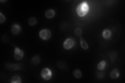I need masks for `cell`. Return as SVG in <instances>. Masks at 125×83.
Masks as SVG:
<instances>
[{
	"instance_id": "18",
	"label": "cell",
	"mask_w": 125,
	"mask_h": 83,
	"mask_svg": "<svg viewBox=\"0 0 125 83\" xmlns=\"http://www.w3.org/2000/svg\"><path fill=\"white\" fill-rule=\"evenodd\" d=\"M57 66L59 67L60 68L64 69L66 67V64L65 62H64L63 61H60L59 62H58Z\"/></svg>"
},
{
	"instance_id": "17",
	"label": "cell",
	"mask_w": 125,
	"mask_h": 83,
	"mask_svg": "<svg viewBox=\"0 0 125 83\" xmlns=\"http://www.w3.org/2000/svg\"><path fill=\"white\" fill-rule=\"evenodd\" d=\"M20 66H19V64H9V66L7 67L9 68L12 69L14 70H19L20 69Z\"/></svg>"
},
{
	"instance_id": "20",
	"label": "cell",
	"mask_w": 125,
	"mask_h": 83,
	"mask_svg": "<svg viewBox=\"0 0 125 83\" xmlns=\"http://www.w3.org/2000/svg\"><path fill=\"white\" fill-rule=\"evenodd\" d=\"M5 20L6 18L5 17V16L2 14L1 12H0V23L2 24V23H4L5 21Z\"/></svg>"
},
{
	"instance_id": "16",
	"label": "cell",
	"mask_w": 125,
	"mask_h": 83,
	"mask_svg": "<svg viewBox=\"0 0 125 83\" xmlns=\"http://www.w3.org/2000/svg\"><path fill=\"white\" fill-rule=\"evenodd\" d=\"M108 55L110 57V58L111 59V60L112 62H113L116 59V57H117V54L116 53L115 51H111L109 53Z\"/></svg>"
},
{
	"instance_id": "14",
	"label": "cell",
	"mask_w": 125,
	"mask_h": 83,
	"mask_svg": "<svg viewBox=\"0 0 125 83\" xmlns=\"http://www.w3.org/2000/svg\"><path fill=\"white\" fill-rule=\"evenodd\" d=\"M12 83H22V79L19 76H14L11 79Z\"/></svg>"
},
{
	"instance_id": "9",
	"label": "cell",
	"mask_w": 125,
	"mask_h": 83,
	"mask_svg": "<svg viewBox=\"0 0 125 83\" xmlns=\"http://www.w3.org/2000/svg\"><path fill=\"white\" fill-rule=\"evenodd\" d=\"M111 31L108 30V29H105L103 31L102 33V36L104 39L105 40H108V39L110 38L111 36Z\"/></svg>"
},
{
	"instance_id": "8",
	"label": "cell",
	"mask_w": 125,
	"mask_h": 83,
	"mask_svg": "<svg viewBox=\"0 0 125 83\" xmlns=\"http://www.w3.org/2000/svg\"><path fill=\"white\" fill-rule=\"evenodd\" d=\"M119 76V72L118 69L115 68L113 70L110 74V77L112 79H117Z\"/></svg>"
},
{
	"instance_id": "5",
	"label": "cell",
	"mask_w": 125,
	"mask_h": 83,
	"mask_svg": "<svg viewBox=\"0 0 125 83\" xmlns=\"http://www.w3.org/2000/svg\"><path fill=\"white\" fill-rule=\"evenodd\" d=\"M24 53L22 49H19L17 47H15L14 51V58L17 60H21L24 57Z\"/></svg>"
},
{
	"instance_id": "3",
	"label": "cell",
	"mask_w": 125,
	"mask_h": 83,
	"mask_svg": "<svg viewBox=\"0 0 125 83\" xmlns=\"http://www.w3.org/2000/svg\"><path fill=\"white\" fill-rule=\"evenodd\" d=\"M39 36L43 40H48L51 36V32L47 29H43L40 31Z\"/></svg>"
},
{
	"instance_id": "12",
	"label": "cell",
	"mask_w": 125,
	"mask_h": 83,
	"mask_svg": "<svg viewBox=\"0 0 125 83\" xmlns=\"http://www.w3.org/2000/svg\"><path fill=\"white\" fill-rule=\"evenodd\" d=\"M41 62L40 57L39 56H35L31 59V62L34 65L39 64Z\"/></svg>"
},
{
	"instance_id": "15",
	"label": "cell",
	"mask_w": 125,
	"mask_h": 83,
	"mask_svg": "<svg viewBox=\"0 0 125 83\" xmlns=\"http://www.w3.org/2000/svg\"><path fill=\"white\" fill-rule=\"evenodd\" d=\"M28 23L30 25L34 26L37 23V20L35 17H30L28 20Z\"/></svg>"
},
{
	"instance_id": "6",
	"label": "cell",
	"mask_w": 125,
	"mask_h": 83,
	"mask_svg": "<svg viewBox=\"0 0 125 83\" xmlns=\"http://www.w3.org/2000/svg\"><path fill=\"white\" fill-rule=\"evenodd\" d=\"M20 30H21V29H20V25L18 24H17V23H15V24L12 25L11 32L13 34H18L20 32Z\"/></svg>"
},
{
	"instance_id": "7",
	"label": "cell",
	"mask_w": 125,
	"mask_h": 83,
	"mask_svg": "<svg viewBox=\"0 0 125 83\" xmlns=\"http://www.w3.org/2000/svg\"><path fill=\"white\" fill-rule=\"evenodd\" d=\"M55 15V11L54 10L52 9L47 10L45 12V17L48 18V19H51V18L54 17Z\"/></svg>"
},
{
	"instance_id": "21",
	"label": "cell",
	"mask_w": 125,
	"mask_h": 83,
	"mask_svg": "<svg viewBox=\"0 0 125 83\" xmlns=\"http://www.w3.org/2000/svg\"><path fill=\"white\" fill-rule=\"evenodd\" d=\"M96 76L99 79H102L104 76V73L103 72H97Z\"/></svg>"
},
{
	"instance_id": "10",
	"label": "cell",
	"mask_w": 125,
	"mask_h": 83,
	"mask_svg": "<svg viewBox=\"0 0 125 83\" xmlns=\"http://www.w3.org/2000/svg\"><path fill=\"white\" fill-rule=\"evenodd\" d=\"M106 65V62L104 60H102L99 62V64H98V66H97V67H98V69L99 70V71H103L105 69Z\"/></svg>"
},
{
	"instance_id": "13",
	"label": "cell",
	"mask_w": 125,
	"mask_h": 83,
	"mask_svg": "<svg viewBox=\"0 0 125 83\" xmlns=\"http://www.w3.org/2000/svg\"><path fill=\"white\" fill-rule=\"evenodd\" d=\"M73 75L76 79H80L82 77V72L80 70L76 69L73 71Z\"/></svg>"
},
{
	"instance_id": "19",
	"label": "cell",
	"mask_w": 125,
	"mask_h": 83,
	"mask_svg": "<svg viewBox=\"0 0 125 83\" xmlns=\"http://www.w3.org/2000/svg\"><path fill=\"white\" fill-rule=\"evenodd\" d=\"M75 32L76 33V34L78 36L81 37V35H82V30H81L80 28H77L75 30Z\"/></svg>"
},
{
	"instance_id": "11",
	"label": "cell",
	"mask_w": 125,
	"mask_h": 83,
	"mask_svg": "<svg viewBox=\"0 0 125 83\" xmlns=\"http://www.w3.org/2000/svg\"><path fill=\"white\" fill-rule=\"evenodd\" d=\"M80 45L82 49L86 50L89 48V46L86 42L82 37H80Z\"/></svg>"
},
{
	"instance_id": "2",
	"label": "cell",
	"mask_w": 125,
	"mask_h": 83,
	"mask_svg": "<svg viewBox=\"0 0 125 83\" xmlns=\"http://www.w3.org/2000/svg\"><path fill=\"white\" fill-rule=\"evenodd\" d=\"M41 76L43 79L46 80H48L51 79L52 76V72L51 70L47 67L43 68L41 71Z\"/></svg>"
},
{
	"instance_id": "1",
	"label": "cell",
	"mask_w": 125,
	"mask_h": 83,
	"mask_svg": "<svg viewBox=\"0 0 125 83\" xmlns=\"http://www.w3.org/2000/svg\"><path fill=\"white\" fill-rule=\"evenodd\" d=\"M89 7L87 3L86 2H84L78 5L77 9H76V12H77L79 16L82 17L87 14L89 11Z\"/></svg>"
},
{
	"instance_id": "4",
	"label": "cell",
	"mask_w": 125,
	"mask_h": 83,
	"mask_svg": "<svg viewBox=\"0 0 125 83\" xmlns=\"http://www.w3.org/2000/svg\"><path fill=\"white\" fill-rule=\"evenodd\" d=\"M75 45V42L73 38H68L64 41L63 43V47L66 50H69V49L73 48Z\"/></svg>"
}]
</instances>
